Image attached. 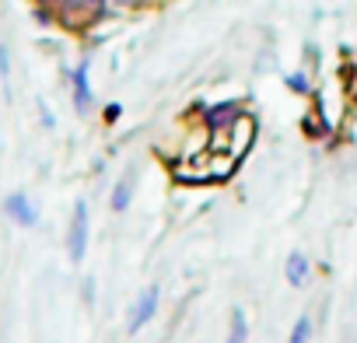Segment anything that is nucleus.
<instances>
[{"instance_id": "f257e3e1", "label": "nucleus", "mask_w": 357, "mask_h": 343, "mask_svg": "<svg viewBox=\"0 0 357 343\" xmlns=\"http://www.w3.org/2000/svg\"><path fill=\"white\" fill-rule=\"evenodd\" d=\"M88 231H91V218H88V204L77 200L74 204V214H70V228H67V256L70 263H84V252H88Z\"/></svg>"}, {"instance_id": "f03ea898", "label": "nucleus", "mask_w": 357, "mask_h": 343, "mask_svg": "<svg viewBox=\"0 0 357 343\" xmlns=\"http://www.w3.org/2000/svg\"><path fill=\"white\" fill-rule=\"evenodd\" d=\"M158 298H161V287H158V284H147V287L137 294V301L130 305V319H126V329H130V333H140V329L154 319Z\"/></svg>"}, {"instance_id": "7ed1b4c3", "label": "nucleus", "mask_w": 357, "mask_h": 343, "mask_svg": "<svg viewBox=\"0 0 357 343\" xmlns=\"http://www.w3.org/2000/svg\"><path fill=\"white\" fill-rule=\"evenodd\" d=\"M4 214H8L18 228H36V224H39V211H36V204L29 200V193H22V190H15V193L4 197Z\"/></svg>"}, {"instance_id": "20e7f679", "label": "nucleus", "mask_w": 357, "mask_h": 343, "mask_svg": "<svg viewBox=\"0 0 357 343\" xmlns=\"http://www.w3.org/2000/svg\"><path fill=\"white\" fill-rule=\"evenodd\" d=\"M70 84H74V109L77 112H88L95 105V95H91V81H88V60H81L70 74Z\"/></svg>"}, {"instance_id": "39448f33", "label": "nucleus", "mask_w": 357, "mask_h": 343, "mask_svg": "<svg viewBox=\"0 0 357 343\" xmlns=\"http://www.w3.org/2000/svg\"><path fill=\"white\" fill-rule=\"evenodd\" d=\"M238 116H242V105H238V102H221V105L204 109V123H207L211 130H225V126H231Z\"/></svg>"}, {"instance_id": "423d86ee", "label": "nucleus", "mask_w": 357, "mask_h": 343, "mask_svg": "<svg viewBox=\"0 0 357 343\" xmlns=\"http://www.w3.org/2000/svg\"><path fill=\"white\" fill-rule=\"evenodd\" d=\"M308 273H312L308 256H305V252H291L287 263H284V277H287V284H291V287H305V284H308Z\"/></svg>"}, {"instance_id": "0eeeda50", "label": "nucleus", "mask_w": 357, "mask_h": 343, "mask_svg": "<svg viewBox=\"0 0 357 343\" xmlns=\"http://www.w3.org/2000/svg\"><path fill=\"white\" fill-rule=\"evenodd\" d=\"M133 186H137V176H133V172H126V176L116 183V190H112V197H109V207H112L116 214H123V211L130 207V200H133Z\"/></svg>"}, {"instance_id": "6e6552de", "label": "nucleus", "mask_w": 357, "mask_h": 343, "mask_svg": "<svg viewBox=\"0 0 357 343\" xmlns=\"http://www.w3.org/2000/svg\"><path fill=\"white\" fill-rule=\"evenodd\" d=\"M225 343H249V322H245V312L238 305L231 308V322H228V340Z\"/></svg>"}, {"instance_id": "1a4fd4ad", "label": "nucleus", "mask_w": 357, "mask_h": 343, "mask_svg": "<svg viewBox=\"0 0 357 343\" xmlns=\"http://www.w3.org/2000/svg\"><path fill=\"white\" fill-rule=\"evenodd\" d=\"M308 340H312V319H308V315H301V319L294 322V329H291L287 343H308Z\"/></svg>"}, {"instance_id": "9d476101", "label": "nucleus", "mask_w": 357, "mask_h": 343, "mask_svg": "<svg viewBox=\"0 0 357 343\" xmlns=\"http://www.w3.org/2000/svg\"><path fill=\"white\" fill-rule=\"evenodd\" d=\"M284 81H287V88H291V91H298V95H312V84H308V77H305L301 70H294V74H287Z\"/></svg>"}, {"instance_id": "9b49d317", "label": "nucleus", "mask_w": 357, "mask_h": 343, "mask_svg": "<svg viewBox=\"0 0 357 343\" xmlns=\"http://www.w3.org/2000/svg\"><path fill=\"white\" fill-rule=\"evenodd\" d=\"M102 116H105V123H116V119H119V116H123V105H119V102H109V105H105V112H102Z\"/></svg>"}, {"instance_id": "f8f14e48", "label": "nucleus", "mask_w": 357, "mask_h": 343, "mask_svg": "<svg viewBox=\"0 0 357 343\" xmlns=\"http://www.w3.org/2000/svg\"><path fill=\"white\" fill-rule=\"evenodd\" d=\"M8 74H11V60H8V49L0 46V77L8 81Z\"/></svg>"}, {"instance_id": "ddd939ff", "label": "nucleus", "mask_w": 357, "mask_h": 343, "mask_svg": "<svg viewBox=\"0 0 357 343\" xmlns=\"http://www.w3.org/2000/svg\"><path fill=\"white\" fill-rule=\"evenodd\" d=\"M84 301H88V305L95 301V280H84Z\"/></svg>"}, {"instance_id": "4468645a", "label": "nucleus", "mask_w": 357, "mask_h": 343, "mask_svg": "<svg viewBox=\"0 0 357 343\" xmlns=\"http://www.w3.org/2000/svg\"><path fill=\"white\" fill-rule=\"evenodd\" d=\"M88 8L98 15V11H105V0H88Z\"/></svg>"}, {"instance_id": "2eb2a0df", "label": "nucleus", "mask_w": 357, "mask_h": 343, "mask_svg": "<svg viewBox=\"0 0 357 343\" xmlns=\"http://www.w3.org/2000/svg\"><path fill=\"white\" fill-rule=\"evenodd\" d=\"M119 8H133V4H147V0H116Z\"/></svg>"}]
</instances>
